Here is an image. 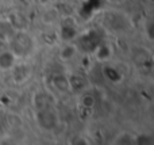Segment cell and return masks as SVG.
<instances>
[{"label":"cell","instance_id":"cell-4","mask_svg":"<svg viewBox=\"0 0 154 145\" xmlns=\"http://www.w3.org/2000/svg\"><path fill=\"white\" fill-rule=\"evenodd\" d=\"M96 54H97V58L107 60V58H109V56H111V50L108 49V46L107 45H99Z\"/></svg>","mask_w":154,"mask_h":145},{"label":"cell","instance_id":"cell-2","mask_svg":"<svg viewBox=\"0 0 154 145\" xmlns=\"http://www.w3.org/2000/svg\"><path fill=\"white\" fill-rule=\"evenodd\" d=\"M76 53H77V46H75L73 43H68L61 49L60 57H61V60H72L76 56Z\"/></svg>","mask_w":154,"mask_h":145},{"label":"cell","instance_id":"cell-5","mask_svg":"<svg viewBox=\"0 0 154 145\" xmlns=\"http://www.w3.org/2000/svg\"><path fill=\"white\" fill-rule=\"evenodd\" d=\"M114 2H120V0H114Z\"/></svg>","mask_w":154,"mask_h":145},{"label":"cell","instance_id":"cell-1","mask_svg":"<svg viewBox=\"0 0 154 145\" xmlns=\"http://www.w3.org/2000/svg\"><path fill=\"white\" fill-rule=\"evenodd\" d=\"M14 62H15V57L11 52H4L0 54V69H10L14 67Z\"/></svg>","mask_w":154,"mask_h":145},{"label":"cell","instance_id":"cell-3","mask_svg":"<svg viewBox=\"0 0 154 145\" xmlns=\"http://www.w3.org/2000/svg\"><path fill=\"white\" fill-rule=\"evenodd\" d=\"M54 84H56V87L60 91H69L72 88L70 87V81L65 76H56L54 77Z\"/></svg>","mask_w":154,"mask_h":145}]
</instances>
